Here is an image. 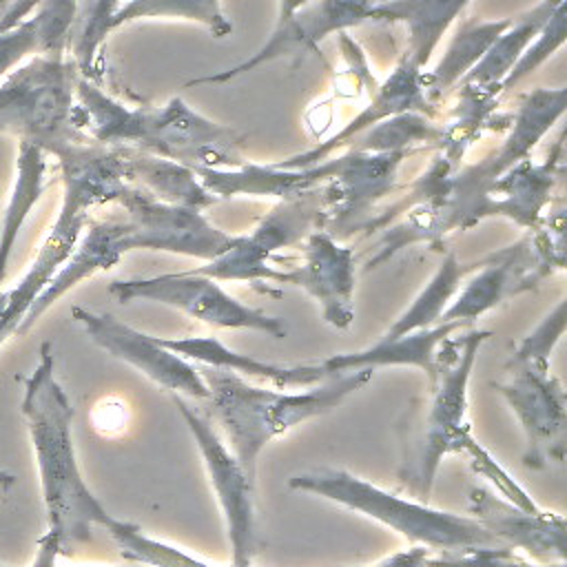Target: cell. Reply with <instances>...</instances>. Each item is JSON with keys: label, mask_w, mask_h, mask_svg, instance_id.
Listing matches in <instances>:
<instances>
[{"label": "cell", "mask_w": 567, "mask_h": 567, "mask_svg": "<svg viewBox=\"0 0 567 567\" xmlns=\"http://www.w3.org/2000/svg\"><path fill=\"white\" fill-rule=\"evenodd\" d=\"M478 268L476 264H461L456 252H447L443 261L439 264L436 272L432 275L430 284L421 290V295L412 301V306L390 326V330L383 334V339H396L416 330L432 328L441 321V315L445 312L450 299L454 297L456 288L461 286L463 277Z\"/></svg>", "instance_id": "f546056e"}, {"label": "cell", "mask_w": 567, "mask_h": 567, "mask_svg": "<svg viewBox=\"0 0 567 567\" xmlns=\"http://www.w3.org/2000/svg\"><path fill=\"white\" fill-rule=\"evenodd\" d=\"M128 252L126 246V224L124 219H104V221H91L86 235L80 244H75L73 252L66 257L62 268L53 275V279L47 284V288L38 295V299L27 310L24 319L16 328V334H27L35 321L73 286L84 281L86 277L109 270L120 261V257Z\"/></svg>", "instance_id": "ffe728a7"}, {"label": "cell", "mask_w": 567, "mask_h": 567, "mask_svg": "<svg viewBox=\"0 0 567 567\" xmlns=\"http://www.w3.org/2000/svg\"><path fill=\"white\" fill-rule=\"evenodd\" d=\"M470 0H390L372 4L368 20L401 22L408 29L405 60L421 69Z\"/></svg>", "instance_id": "d4e9b609"}, {"label": "cell", "mask_w": 567, "mask_h": 567, "mask_svg": "<svg viewBox=\"0 0 567 567\" xmlns=\"http://www.w3.org/2000/svg\"><path fill=\"white\" fill-rule=\"evenodd\" d=\"M22 414L35 450L49 532L58 536L60 554L93 540V527H111V516L86 487L73 450V408L53 374L51 343L40 346V361L24 385Z\"/></svg>", "instance_id": "6da1fadb"}, {"label": "cell", "mask_w": 567, "mask_h": 567, "mask_svg": "<svg viewBox=\"0 0 567 567\" xmlns=\"http://www.w3.org/2000/svg\"><path fill=\"white\" fill-rule=\"evenodd\" d=\"M0 567H4V565H0Z\"/></svg>", "instance_id": "bcb514c9"}, {"label": "cell", "mask_w": 567, "mask_h": 567, "mask_svg": "<svg viewBox=\"0 0 567 567\" xmlns=\"http://www.w3.org/2000/svg\"><path fill=\"white\" fill-rule=\"evenodd\" d=\"M489 330H472L461 339H445L439 348V372L423 396L414 399L399 425L403 461L399 481L410 498L427 503L443 456L463 452L472 439L467 410V383L478 348Z\"/></svg>", "instance_id": "5b68a950"}, {"label": "cell", "mask_w": 567, "mask_h": 567, "mask_svg": "<svg viewBox=\"0 0 567 567\" xmlns=\"http://www.w3.org/2000/svg\"><path fill=\"white\" fill-rule=\"evenodd\" d=\"M470 512L487 532L512 549H525L532 558L551 565L565 560V516L551 512H525L501 501L485 487L472 489Z\"/></svg>", "instance_id": "d6986e66"}, {"label": "cell", "mask_w": 567, "mask_h": 567, "mask_svg": "<svg viewBox=\"0 0 567 567\" xmlns=\"http://www.w3.org/2000/svg\"><path fill=\"white\" fill-rule=\"evenodd\" d=\"M75 97L80 124L97 144H124L188 168L228 171L248 162L241 133L199 115L179 97L162 109H128L82 75L75 80Z\"/></svg>", "instance_id": "7a4b0ae2"}, {"label": "cell", "mask_w": 567, "mask_h": 567, "mask_svg": "<svg viewBox=\"0 0 567 567\" xmlns=\"http://www.w3.org/2000/svg\"><path fill=\"white\" fill-rule=\"evenodd\" d=\"M403 157L405 151H352L343 157H337V171L321 188V230H326L334 239H341L350 230H354L370 215V208L388 190H392L396 168Z\"/></svg>", "instance_id": "9a60e30c"}, {"label": "cell", "mask_w": 567, "mask_h": 567, "mask_svg": "<svg viewBox=\"0 0 567 567\" xmlns=\"http://www.w3.org/2000/svg\"><path fill=\"white\" fill-rule=\"evenodd\" d=\"M565 89H536L523 97L514 117V128L505 144L492 157L470 166L458 177H450V190L439 206L441 235L454 228H470L481 221V202L485 188L527 157L536 142L565 113Z\"/></svg>", "instance_id": "ba28073f"}, {"label": "cell", "mask_w": 567, "mask_h": 567, "mask_svg": "<svg viewBox=\"0 0 567 567\" xmlns=\"http://www.w3.org/2000/svg\"><path fill=\"white\" fill-rule=\"evenodd\" d=\"M80 0H40L31 18L0 33V78L29 55L64 53L78 20Z\"/></svg>", "instance_id": "603a6c76"}, {"label": "cell", "mask_w": 567, "mask_h": 567, "mask_svg": "<svg viewBox=\"0 0 567 567\" xmlns=\"http://www.w3.org/2000/svg\"><path fill=\"white\" fill-rule=\"evenodd\" d=\"M117 202L126 208L128 250H168L210 261L237 239L215 228L199 208L155 199L140 186H128Z\"/></svg>", "instance_id": "8fae6325"}, {"label": "cell", "mask_w": 567, "mask_h": 567, "mask_svg": "<svg viewBox=\"0 0 567 567\" xmlns=\"http://www.w3.org/2000/svg\"><path fill=\"white\" fill-rule=\"evenodd\" d=\"M38 2L40 0H13V2H9L7 11L0 16V33L9 31L18 22H22L24 16H29L38 7Z\"/></svg>", "instance_id": "ab89813d"}, {"label": "cell", "mask_w": 567, "mask_h": 567, "mask_svg": "<svg viewBox=\"0 0 567 567\" xmlns=\"http://www.w3.org/2000/svg\"><path fill=\"white\" fill-rule=\"evenodd\" d=\"M109 292L120 303H128L133 299L159 301L215 328L259 330L275 339H284L288 334L286 323L279 317L244 306L230 297L217 284V279L195 275L190 270L177 275H157L148 279H117L111 281Z\"/></svg>", "instance_id": "9c48e42d"}, {"label": "cell", "mask_w": 567, "mask_h": 567, "mask_svg": "<svg viewBox=\"0 0 567 567\" xmlns=\"http://www.w3.org/2000/svg\"><path fill=\"white\" fill-rule=\"evenodd\" d=\"M122 151L126 159V179L140 182L142 190H146L155 199L199 210L217 202V197L208 193L202 182L195 179L193 168L131 146H122Z\"/></svg>", "instance_id": "484cf974"}, {"label": "cell", "mask_w": 567, "mask_h": 567, "mask_svg": "<svg viewBox=\"0 0 567 567\" xmlns=\"http://www.w3.org/2000/svg\"><path fill=\"white\" fill-rule=\"evenodd\" d=\"M106 532L126 560L144 563L151 567H213L173 545L146 536L135 523L115 518Z\"/></svg>", "instance_id": "1f68e13d"}, {"label": "cell", "mask_w": 567, "mask_h": 567, "mask_svg": "<svg viewBox=\"0 0 567 567\" xmlns=\"http://www.w3.org/2000/svg\"><path fill=\"white\" fill-rule=\"evenodd\" d=\"M372 0H308L303 7L292 11L288 18L277 20V27L270 35V40L248 60L239 62L233 69H226L215 75L190 80V84H217L226 82L230 78H237L246 71H252L255 66L264 62H272L277 58L286 55H303L312 51L323 38L330 33L350 29L368 20V13L372 9Z\"/></svg>", "instance_id": "2e32d148"}, {"label": "cell", "mask_w": 567, "mask_h": 567, "mask_svg": "<svg viewBox=\"0 0 567 567\" xmlns=\"http://www.w3.org/2000/svg\"><path fill=\"white\" fill-rule=\"evenodd\" d=\"M465 454H467V458H470V465H472V470L474 472H478V474H483V476H487L489 481H494L496 483V487L503 492V496H507V501L512 503V505H516V507H520V509H525V512H536L538 507L534 505V501L527 496V492L474 441V439H470L467 443H465V450H463Z\"/></svg>", "instance_id": "8d00e7d4"}, {"label": "cell", "mask_w": 567, "mask_h": 567, "mask_svg": "<svg viewBox=\"0 0 567 567\" xmlns=\"http://www.w3.org/2000/svg\"><path fill=\"white\" fill-rule=\"evenodd\" d=\"M51 155L58 157L62 171V206L40 246L29 272L4 292L0 315V346L16 334L31 303L47 288L66 257L73 252L89 208L106 202H117L131 186L126 179V159L122 146H104L95 140L62 144Z\"/></svg>", "instance_id": "3957f363"}, {"label": "cell", "mask_w": 567, "mask_h": 567, "mask_svg": "<svg viewBox=\"0 0 567 567\" xmlns=\"http://www.w3.org/2000/svg\"><path fill=\"white\" fill-rule=\"evenodd\" d=\"M171 399L202 452L210 485H213L217 501L221 505V512L226 516L228 538L233 545V567H252V556H255L252 489H255V483L248 481L241 465L237 463L233 452L221 443L217 432L195 410H190L177 392H171Z\"/></svg>", "instance_id": "4fadbf2b"}, {"label": "cell", "mask_w": 567, "mask_h": 567, "mask_svg": "<svg viewBox=\"0 0 567 567\" xmlns=\"http://www.w3.org/2000/svg\"><path fill=\"white\" fill-rule=\"evenodd\" d=\"M563 2L565 0H540L534 9L520 13L518 18H512L509 27L492 42V47L461 80V84L494 86L501 91V82L505 80L509 69L516 64V60L523 55V51L532 44V40L540 33V29Z\"/></svg>", "instance_id": "4316f807"}, {"label": "cell", "mask_w": 567, "mask_h": 567, "mask_svg": "<svg viewBox=\"0 0 567 567\" xmlns=\"http://www.w3.org/2000/svg\"><path fill=\"white\" fill-rule=\"evenodd\" d=\"M16 483V476L9 474V472H0V489H7Z\"/></svg>", "instance_id": "b9f144b4"}, {"label": "cell", "mask_w": 567, "mask_h": 567, "mask_svg": "<svg viewBox=\"0 0 567 567\" xmlns=\"http://www.w3.org/2000/svg\"><path fill=\"white\" fill-rule=\"evenodd\" d=\"M527 567H565V563H556V565H527Z\"/></svg>", "instance_id": "7bdbcfd3"}, {"label": "cell", "mask_w": 567, "mask_h": 567, "mask_svg": "<svg viewBox=\"0 0 567 567\" xmlns=\"http://www.w3.org/2000/svg\"><path fill=\"white\" fill-rule=\"evenodd\" d=\"M208 388V408L221 425L230 452L248 481L255 483L257 458L268 441L290 427L334 410L348 394L365 385L374 370L361 368L330 377L328 383L308 392L290 394L246 383L239 374L219 368H197Z\"/></svg>", "instance_id": "277c9868"}, {"label": "cell", "mask_w": 567, "mask_h": 567, "mask_svg": "<svg viewBox=\"0 0 567 567\" xmlns=\"http://www.w3.org/2000/svg\"><path fill=\"white\" fill-rule=\"evenodd\" d=\"M71 315L95 346L137 368L153 383L166 388L168 392H184L206 401L208 388L199 370L184 361V357L159 346L155 337L122 323L109 312H91L86 308L73 306Z\"/></svg>", "instance_id": "5bb4252c"}, {"label": "cell", "mask_w": 567, "mask_h": 567, "mask_svg": "<svg viewBox=\"0 0 567 567\" xmlns=\"http://www.w3.org/2000/svg\"><path fill=\"white\" fill-rule=\"evenodd\" d=\"M120 0H80L75 29L71 35V49H73V62L78 71L91 73L95 55L111 33L109 22L113 13L117 11Z\"/></svg>", "instance_id": "836d02e7"}, {"label": "cell", "mask_w": 567, "mask_h": 567, "mask_svg": "<svg viewBox=\"0 0 567 567\" xmlns=\"http://www.w3.org/2000/svg\"><path fill=\"white\" fill-rule=\"evenodd\" d=\"M142 18H184L204 24L215 38H224L233 31L230 20L224 16L219 0H128L117 7L109 29L142 20Z\"/></svg>", "instance_id": "4dcf8cb0"}, {"label": "cell", "mask_w": 567, "mask_h": 567, "mask_svg": "<svg viewBox=\"0 0 567 567\" xmlns=\"http://www.w3.org/2000/svg\"><path fill=\"white\" fill-rule=\"evenodd\" d=\"M2 308H4V292H0V315H2Z\"/></svg>", "instance_id": "f6af8a7d"}, {"label": "cell", "mask_w": 567, "mask_h": 567, "mask_svg": "<svg viewBox=\"0 0 567 567\" xmlns=\"http://www.w3.org/2000/svg\"><path fill=\"white\" fill-rule=\"evenodd\" d=\"M432 549L425 547V545H416L412 549H405V551H399L390 558H385L383 563L379 565H372V567H427V558H430Z\"/></svg>", "instance_id": "74e56055"}, {"label": "cell", "mask_w": 567, "mask_h": 567, "mask_svg": "<svg viewBox=\"0 0 567 567\" xmlns=\"http://www.w3.org/2000/svg\"><path fill=\"white\" fill-rule=\"evenodd\" d=\"M323 221V197L306 190L295 197H286L277 204L250 235H237L235 244L221 255L213 257L206 266L193 272L210 279H235V281H279L281 270L272 268L268 259L275 250L295 246L312 228L321 230Z\"/></svg>", "instance_id": "30bf717a"}, {"label": "cell", "mask_w": 567, "mask_h": 567, "mask_svg": "<svg viewBox=\"0 0 567 567\" xmlns=\"http://www.w3.org/2000/svg\"><path fill=\"white\" fill-rule=\"evenodd\" d=\"M7 7H9V0H0V16L7 11Z\"/></svg>", "instance_id": "ee69618b"}, {"label": "cell", "mask_w": 567, "mask_h": 567, "mask_svg": "<svg viewBox=\"0 0 567 567\" xmlns=\"http://www.w3.org/2000/svg\"><path fill=\"white\" fill-rule=\"evenodd\" d=\"M308 0H279V18L277 20H284L288 18L292 11H297L299 7H303Z\"/></svg>", "instance_id": "60d3db41"}, {"label": "cell", "mask_w": 567, "mask_h": 567, "mask_svg": "<svg viewBox=\"0 0 567 567\" xmlns=\"http://www.w3.org/2000/svg\"><path fill=\"white\" fill-rule=\"evenodd\" d=\"M44 157L47 153L40 146L31 142H18L16 182H13V190L0 224V292H2L9 257L20 235V228L27 221L31 208L38 204L40 195L44 193V171H47Z\"/></svg>", "instance_id": "83f0119b"}, {"label": "cell", "mask_w": 567, "mask_h": 567, "mask_svg": "<svg viewBox=\"0 0 567 567\" xmlns=\"http://www.w3.org/2000/svg\"><path fill=\"white\" fill-rule=\"evenodd\" d=\"M534 248L536 250H532V239H523L509 248H503L501 252H494L481 259L478 275H474L465 284L456 301L445 308L439 323H445V321L470 323L483 312L492 310L505 297L534 288L536 281L540 279V272L536 270V266L543 270V275L554 270L543 257L536 239H534Z\"/></svg>", "instance_id": "e0dca14e"}, {"label": "cell", "mask_w": 567, "mask_h": 567, "mask_svg": "<svg viewBox=\"0 0 567 567\" xmlns=\"http://www.w3.org/2000/svg\"><path fill=\"white\" fill-rule=\"evenodd\" d=\"M563 44H565V2L551 13L547 24L540 29V33L532 40V44L523 51V55L509 69V73L501 82V91H509L512 86H516L525 75H529L545 60H549Z\"/></svg>", "instance_id": "e575fe53"}, {"label": "cell", "mask_w": 567, "mask_h": 567, "mask_svg": "<svg viewBox=\"0 0 567 567\" xmlns=\"http://www.w3.org/2000/svg\"><path fill=\"white\" fill-rule=\"evenodd\" d=\"M60 556V543L58 536L53 532H47L40 540H38V551L33 558L31 567H58L55 560Z\"/></svg>", "instance_id": "f35d334b"}, {"label": "cell", "mask_w": 567, "mask_h": 567, "mask_svg": "<svg viewBox=\"0 0 567 567\" xmlns=\"http://www.w3.org/2000/svg\"><path fill=\"white\" fill-rule=\"evenodd\" d=\"M425 104H427V97H425L423 82H421V69H416L405 58H401L394 73L385 80V84L381 89H377V95L368 104V109H363L348 126H343L328 142H323V144H319V146H315L306 153L292 155L284 162H277L272 166H277V168H306V166L319 164L334 148L346 146L348 142H352L359 133L368 131L370 126H374V124H379L388 117H394L399 113H410L412 109H425Z\"/></svg>", "instance_id": "44dd1931"}, {"label": "cell", "mask_w": 567, "mask_h": 567, "mask_svg": "<svg viewBox=\"0 0 567 567\" xmlns=\"http://www.w3.org/2000/svg\"><path fill=\"white\" fill-rule=\"evenodd\" d=\"M288 487L312 492L348 509L361 512L399 532L408 540L430 547L432 551L507 547L472 516L432 509L427 503L410 496L401 498L339 467H315L299 472L288 481Z\"/></svg>", "instance_id": "8992f818"}, {"label": "cell", "mask_w": 567, "mask_h": 567, "mask_svg": "<svg viewBox=\"0 0 567 567\" xmlns=\"http://www.w3.org/2000/svg\"><path fill=\"white\" fill-rule=\"evenodd\" d=\"M563 332H565V299L558 301L556 308L538 323V328L520 341L518 350L512 354L507 365L525 363V361H547L549 352L554 350Z\"/></svg>", "instance_id": "d590c367"}, {"label": "cell", "mask_w": 567, "mask_h": 567, "mask_svg": "<svg viewBox=\"0 0 567 567\" xmlns=\"http://www.w3.org/2000/svg\"><path fill=\"white\" fill-rule=\"evenodd\" d=\"M159 346L166 350L195 359L204 365L219 368V370H230L235 374H246V377H257V379H268L275 385H317L330 374L321 368V363H306V365H275L266 363L259 359H252L250 354H239L224 346L217 337H184V339H159L155 337Z\"/></svg>", "instance_id": "cb8c5ba5"}, {"label": "cell", "mask_w": 567, "mask_h": 567, "mask_svg": "<svg viewBox=\"0 0 567 567\" xmlns=\"http://www.w3.org/2000/svg\"><path fill=\"white\" fill-rule=\"evenodd\" d=\"M512 18L505 20H492V22H478L470 20L461 24L456 35L452 38L445 55L436 64V69L430 75H421L425 97L439 100L450 86L461 82L474 64L485 55V51L492 47V42L509 27Z\"/></svg>", "instance_id": "f1b7e54d"}, {"label": "cell", "mask_w": 567, "mask_h": 567, "mask_svg": "<svg viewBox=\"0 0 567 567\" xmlns=\"http://www.w3.org/2000/svg\"><path fill=\"white\" fill-rule=\"evenodd\" d=\"M507 368L509 379L492 385L520 419L527 436L523 463L527 467L563 463L567 452V394L560 379L549 372L547 361H525Z\"/></svg>", "instance_id": "7c38bea8"}, {"label": "cell", "mask_w": 567, "mask_h": 567, "mask_svg": "<svg viewBox=\"0 0 567 567\" xmlns=\"http://www.w3.org/2000/svg\"><path fill=\"white\" fill-rule=\"evenodd\" d=\"M80 71L64 53L33 55L0 84V133L31 142L44 153L62 144L89 142L80 124L75 80Z\"/></svg>", "instance_id": "52a82bcc"}, {"label": "cell", "mask_w": 567, "mask_h": 567, "mask_svg": "<svg viewBox=\"0 0 567 567\" xmlns=\"http://www.w3.org/2000/svg\"><path fill=\"white\" fill-rule=\"evenodd\" d=\"M312 295L323 310V319L334 328H348L354 319V250L339 246L326 230H315L301 250V261L279 277Z\"/></svg>", "instance_id": "ac0fdd59"}, {"label": "cell", "mask_w": 567, "mask_h": 567, "mask_svg": "<svg viewBox=\"0 0 567 567\" xmlns=\"http://www.w3.org/2000/svg\"><path fill=\"white\" fill-rule=\"evenodd\" d=\"M443 135V131L434 128L425 117L416 113H399L390 120H383L368 131L359 133L354 140H359L352 151L363 153H388V151H405L403 146L414 142H436V137ZM352 140V142H354Z\"/></svg>", "instance_id": "d6a6232c"}, {"label": "cell", "mask_w": 567, "mask_h": 567, "mask_svg": "<svg viewBox=\"0 0 567 567\" xmlns=\"http://www.w3.org/2000/svg\"><path fill=\"white\" fill-rule=\"evenodd\" d=\"M465 321H445L425 330H416L396 339H379L374 346L361 352L334 354L321 361V368L334 377L361 368L377 370L379 365H416L427 374V383L436 379L439 372V348L445 339H450L456 330H461Z\"/></svg>", "instance_id": "7402d4cb"}]
</instances>
